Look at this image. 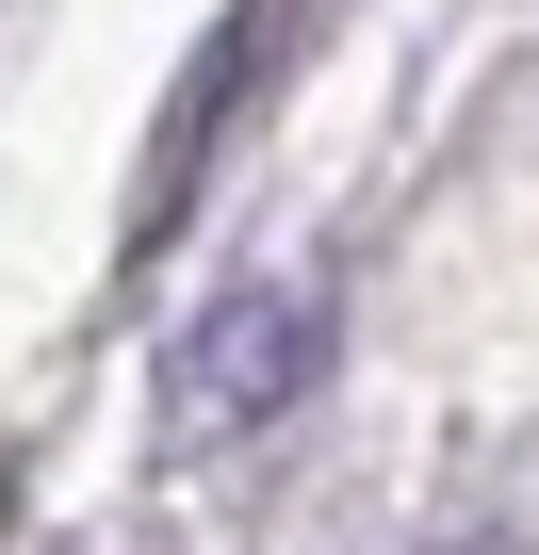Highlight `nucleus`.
Returning a JSON list of instances; mask_svg holds the SVG:
<instances>
[{"instance_id": "obj_2", "label": "nucleus", "mask_w": 539, "mask_h": 555, "mask_svg": "<svg viewBox=\"0 0 539 555\" xmlns=\"http://www.w3.org/2000/svg\"><path fill=\"white\" fill-rule=\"evenodd\" d=\"M245 50H261V17H229V34L196 50V82H180V115H164V147H147V180H131V245H147V229H180V196H196V164H213V131H229Z\"/></svg>"}, {"instance_id": "obj_1", "label": "nucleus", "mask_w": 539, "mask_h": 555, "mask_svg": "<svg viewBox=\"0 0 539 555\" xmlns=\"http://www.w3.org/2000/svg\"><path fill=\"white\" fill-rule=\"evenodd\" d=\"M311 376H328V295H311V278H245V295H213L180 327V360H164V441L279 425Z\"/></svg>"}]
</instances>
